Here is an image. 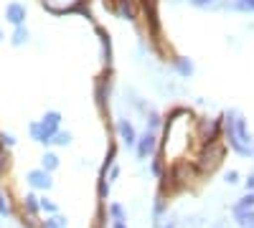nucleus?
<instances>
[{
	"instance_id": "1",
	"label": "nucleus",
	"mask_w": 254,
	"mask_h": 228,
	"mask_svg": "<svg viewBox=\"0 0 254 228\" xmlns=\"http://www.w3.org/2000/svg\"><path fill=\"white\" fill-rule=\"evenodd\" d=\"M224 139L226 147L239 157H254V137L249 132V122L239 109L224 112Z\"/></svg>"
},
{
	"instance_id": "2",
	"label": "nucleus",
	"mask_w": 254,
	"mask_h": 228,
	"mask_svg": "<svg viewBox=\"0 0 254 228\" xmlns=\"http://www.w3.org/2000/svg\"><path fill=\"white\" fill-rule=\"evenodd\" d=\"M196 137L201 142V147H206V144H214V142H221L224 137V114L216 117V119H206L201 117L196 122Z\"/></svg>"
},
{
	"instance_id": "3",
	"label": "nucleus",
	"mask_w": 254,
	"mask_h": 228,
	"mask_svg": "<svg viewBox=\"0 0 254 228\" xmlns=\"http://www.w3.org/2000/svg\"><path fill=\"white\" fill-rule=\"evenodd\" d=\"M226 150H224V144L221 142H214V144H206V147H201L198 152V160H196V168L203 170V173H211V170H216L221 160H224Z\"/></svg>"
},
{
	"instance_id": "4",
	"label": "nucleus",
	"mask_w": 254,
	"mask_h": 228,
	"mask_svg": "<svg viewBox=\"0 0 254 228\" xmlns=\"http://www.w3.org/2000/svg\"><path fill=\"white\" fill-rule=\"evenodd\" d=\"M158 144H160L158 132L142 130L140 137H137V144H135V157H137V160H150V157L158 152Z\"/></svg>"
},
{
	"instance_id": "5",
	"label": "nucleus",
	"mask_w": 254,
	"mask_h": 228,
	"mask_svg": "<svg viewBox=\"0 0 254 228\" xmlns=\"http://www.w3.org/2000/svg\"><path fill=\"white\" fill-rule=\"evenodd\" d=\"M94 104H97V109H99L102 117L110 114V81L104 79V76H99L94 81Z\"/></svg>"
},
{
	"instance_id": "6",
	"label": "nucleus",
	"mask_w": 254,
	"mask_h": 228,
	"mask_svg": "<svg viewBox=\"0 0 254 228\" xmlns=\"http://www.w3.org/2000/svg\"><path fill=\"white\" fill-rule=\"evenodd\" d=\"M117 135H120V139H122V144L125 147H130V150H135V144H137V137H140V132L135 130V124L127 119V117H120L117 119Z\"/></svg>"
},
{
	"instance_id": "7",
	"label": "nucleus",
	"mask_w": 254,
	"mask_h": 228,
	"mask_svg": "<svg viewBox=\"0 0 254 228\" xmlns=\"http://www.w3.org/2000/svg\"><path fill=\"white\" fill-rule=\"evenodd\" d=\"M28 185H31V190H51L54 188V180H51V173H46V170H31L28 173Z\"/></svg>"
},
{
	"instance_id": "8",
	"label": "nucleus",
	"mask_w": 254,
	"mask_h": 228,
	"mask_svg": "<svg viewBox=\"0 0 254 228\" xmlns=\"http://www.w3.org/2000/svg\"><path fill=\"white\" fill-rule=\"evenodd\" d=\"M5 18H8V23H13L15 28L23 26V23H26V5H23V3H8Z\"/></svg>"
},
{
	"instance_id": "9",
	"label": "nucleus",
	"mask_w": 254,
	"mask_h": 228,
	"mask_svg": "<svg viewBox=\"0 0 254 228\" xmlns=\"http://www.w3.org/2000/svg\"><path fill=\"white\" fill-rule=\"evenodd\" d=\"M171 66H173V71H176L178 76H183V79H188V76H193V71H196V66H193V61H190L188 56H176V58L171 61Z\"/></svg>"
},
{
	"instance_id": "10",
	"label": "nucleus",
	"mask_w": 254,
	"mask_h": 228,
	"mask_svg": "<svg viewBox=\"0 0 254 228\" xmlns=\"http://www.w3.org/2000/svg\"><path fill=\"white\" fill-rule=\"evenodd\" d=\"M41 127H44L51 137L61 130V112H56V109H51V112H46L44 117H41Z\"/></svg>"
},
{
	"instance_id": "11",
	"label": "nucleus",
	"mask_w": 254,
	"mask_h": 228,
	"mask_svg": "<svg viewBox=\"0 0 254 228\" xmlns=\"http://www.w3.org/2000/svg\"><path fill=\"white\" fill-rule=\"evenodd\" d=\"M97 36H99V41H102V56H104V66H112V41H110V33H107V28H102V26H97Z\"/></svg>"
},
{
	"instance_id": "12",
	"label": "nucleus",
	"mask_w": 254,
	"mask_h": 228,
	"mask_svg": "<svg viewBox=\"0 0 254 228\" xmlns=\"http://www.w3.org/2000/svg\"><path fill=\"white\" fill-rule=\"evenodd\" d=\"M163 213H165V198H163V190H158V195L153 200V213H150L153 228H163Z\"/></svg>"
},
{
	"instance_id": "13",
	"label": "nucleus",
	"mask_w": 254,
	"mask_h": 228,
	"mask_svg": "<svg viewBox=\"0 0 254 228\" xmlns=\"http://www.w3.org/2000/svg\"><path fill=\"white\" fill-rule=\"evenodd\" d=\"M28 135H31V139H36L38 144H44V147H49V144H51V135L41 127V122H31V124H28Z\"/></svg>"
},
{
	"instance_id": "14",
	"label": "nucleus",
	"mask_w": 254,
	"mask_h": 228,
	"mask_svg": "<svg viewBox=\"0 0 254 228\" xmlns=\"http://www.w3.org/2000/svg\"><path fill=\"white\" fill-rule=\"evenodd\" d=\"M244 211H254V190L244 193L239 200H234V205H231V213H244Z\"/></svg>"
},
{
	"instance_id": "15",
	"label": "nucleus",
	"mask_w": 254,
	"mask_h": 228,
	"mask_svg": "<svg viewBox=\"0 0 254 228\" xmlns=\"http://www.w3.org/2000/svg\"><path fill=\"white\" fill-rule=\"evenodd\" d=\"M165 162H168V160H165L160 152L153 155V160H150V173H153V178H158V180L165 178Z\"/></svg>"
},
{
	"instance_id": "16",
	"label": "nucleus",
	"mask_w": 254,
	"mask_h": 228,
	"mask_svg": "<svg viewBox=\"0 0 254 228\" xmlns=\"http://www.w3.org/2000/svg\"><path fill=\"white\" fill-rule=\"evenodd\" d=\"M112 165H117V144H115V142L107 147V155H104V162H102L99 173H102V175H107V173L112 170Z\"/></svg>"
},
{
	"instance_id": "17",
	"label": "nucleus",
	"mask_w": 254,
	"mask_h": 228,
	"mask_svg": "<svg viewBox=\"0 0 254 228\" xmlns=\"http://www.w3.org/2000/svg\"><path fill=\"white\" fill-rule=\"evenodd\" d=\"M110 213H107V205L99 203L97 205V213H94V221H92V228H110Z\"/></svg>"
},
{
	"instance_id": "18",
	"label": "nucleus",
	"mask_w": 254,
	"mask_h": 228,
	"mask_svg": "<svg viewBox=\"0 0 254 228\" xmlns=\"http://www.w3.org/2000/svg\"><path fill=\"white\" fill-rule=\"evenodd\" d=\"M110 188H112V182L107 180V175L99 173V178H97V198H99V203H104L110 198Z\"/></svg>"
},
{
	"instance_id": "19",
	"label": "nucleus",
	"mask_w": 254,
	"mask_h": 228,
	"mask_svg": "<svg viewBox=\"0 0 254 228\" xmlns=\"http://www.w3.org/2000/svg\"><path fill=\"white\" fill-rule=\"evenodd\" d=\"M23 208H26L28 216H38V213H41V198L33 195V193H28V195L23 198Z\"/></svg>"
},
{
	"instance_id": "20",
	"label": "nucleus",
	"mask_w": 254,
	"mask_h": 228,
	"mask_svg": "<svg viewBox=\"0 0 254 228\" xmlns=\"http://www.w3.org/2000/svg\"><path fill=\"white\" fill-rule=\"evenodd\" d=\"M59 168V155L56 152H44V157H41V170H46V173H54Z\"/></svg>"
},
{
	"instance_id": "21",
	"label": "nucleus",
	"mask_w": 254,
	"mask_h": 228,
	"mask_svg": "<svg viewBox=\"0 0 254 228\" xmlns=\"http://www.w3.org/2000/svg\"><path fill=\"white\" fill-rule=\"evenodd\" d=\"M107 213H110V221H127V211H125V205H122V203H117V200H112V203L107 205Z\"/></svg>"
},
{
	"instance_id": "22",
	"label": "nucleus",
	"mask_w": 254,
	"mask_h": 228,
	"mask_svg": "<svg viewBox=\"0 0 254 228\" xmlns=\"http://www.w3.org/2000/svg\"><path fill=\"white\" fill-rule=\"evenodd\" d=\"M163 124H165V119H163L158 112H147V119H145V130L158 132V130H163Z\"/></svg>"
},
{
	"instance_id": "23",
	"label": "nucleus",
	"mask_w": 254,
	"mask_h": 228,
	"mask_svg": "<svg viewBox=\"0 0 254 228\" xmlns=\"http://www.w3.org/2000/svg\"><path fill=\"white\" fill-rule=\"evenodd\" d=\"M234 223H237L239 228H254V211L234 213Z\"/></svg>"
},
{
	"instance_id": "24",
	"label": "nucleus",
	"mask_w": 254,
	"mask_h": 228,
	"mask_svg": "<svg viewBox=\"0 0 254 228\" xmlns=\"http://www.w3.org/2000/svg\"><path fill=\"white\" fill-rule=\"evenodd\" d=\"M51 144H54V147H66V144H71V132L59 130V132L51 137Z\"/></svg>"
},
{
	"instance_id": "25",
	"label": "nucleus",
	"mask_w": 254,
	"mask_h": 228,
	"mask_svg": "<svg viewBox=\"0 0 254 228\" xmlns=\"http://www.w3.org/2000/svg\"><path fill=\"white\" fill-rule=\"evenodd\" d=\"M28 41V31H26V26H18L15 31H13V36H10V44L13 46H23Z\"/></svg>"
},
{
	"instance_id": "26",
	"label": "nucleus",
	"mask_w": 254,
	"mask_h": 228,
	"mask_svg": "<svg viewBox=\"0 0 254 228\" xmlns=\"http://www.w3.org/2000/svg\"><path fill=\"white\" fill-rule=\"evenodd\" d=\"M69 223H66V218L64 216H49L44 223H41V228H66Z\"/></svg>"
},
{
	"instance_id": "27",
	"label": "nucleus",
	"mask_w": 254,
	"mask_h": 228,
	"mask_svg": "<svg viewBox=\"0 0 254 228\" xmlns=\"http://www.w3.org/2000/svg\"><path fill=\"white\" fill-rule=\"evenodd\" d=\"M231 8L239 13H254V0H231Z\"/></svg>"
},
{
	"instance_id": "28",
	"label": "nucleus",
	"mask_w": 254,
	"mask_h": 228,
	"mask_svg": "<svg viewBox=\"0 0 254 228\" xmlns=\"http://www.w3.org/2000/svg\"><path fill=\"white\" fill-rule=\"evenodd\" d=\"M41 211L49 213V216H59V205L51 198H41Z\"/></svg>"
},
{
	"instance_id": "29",
	"label": "nucleus",
	"mask_w": 254,
	"mask_h": 228,
	"mask_svg": "<svg viewBox=\"0 0 254 228\" xmlns=\"http://www.w3.org/2000/svg\"><path fill=\"white\" fill-rule=\"evenodd\" d=\"M239 180H242V175H239L237 170H226V173H224V182H226V185H237Z\"/></svg>"
},
{
	"instance_id": "30",
	"label": "nucleus",
	"mask_w": 254,
	"mask_h": 228,
	"mask_svg": "<svg viewBox=\"0 0 254 228\" xmlns=\"http://www.w3.org/2000/svg\"><path fill=\"white\" fill-rule=\"evenodd\" d=\"M10 213H13V208H10V203H8V198H5L3 193H0V216L5 218V216H10Z\"/></svg>"
},
{
	"instance_id": "31",
	"label": "nucleus",
	"mask_w": 254,
	"mask_h": 228,
	"mask_svg": "<svg viewBox=\"0 0 254 228\" xmlns=\"http://www.w3.org/2000/svg\"><path fill=\"white\" fill-rule=\"evenodd\" d=\"M0 142H3V147H13V144H15V137H13V135H5V132H0Z\"/></svg>"
},
{
	"instance_id": "32",
	"label": "nucleus",
	"mask_w": 254,
	"mask_h": 228,
	"mask_svg": "<svg viewBox=\"0 0 254 228\" xmlns=\"http://www.w3.org/2000/svg\"><path fill=\"white\" fill-rule=\"evenodd\" d=\"M214 3H216V0H190V5H196V8H208Z\"/></svg>"
},
{
	"instance_id": "33",
	"label": "nucleus",
	"mask_w": 254,
	"mask_h": 228,
	"mask_svg": "<svg viewBox=\"0 0 254 228\" xmlns=\"http://www.w3.org/2000/svg\"><path fill=\"white\" fill-rule=\"evenodd\" d=\"M244 188H247V193H252V190H254V170L247 175V180H244Z\"/></svg>"
},
{
	"instance_id": "34",
	"label": "nucleus",
	"mask_w": 254,
	"mask_h": 228,
	"mask_svg": "<svg viewBox=\"0 0 254 228\" xmlns=\"http://www.w3.org/2000/svg\"><path fill=\"white\" fill-rule=\"evenodd\" d=\"M117 178H120V165H112V170L107 173V180H110V182H115Z\"/></svg>"
},
{
	"instance_id": "35",
	"label": "nucleus",
	"mask_w": 254,
	"mask_h": 228,
	"mask_svg": "<svg viewBox=\"0 0 254 228\" xmlns=\"http://www.w3.org/2000/svg\"><path fill=\"white\" fill-rule=\"evenodd\" d=\"M110 228H127V221H112Z\"/></svg>"
},
{
	"instance_id": "36",
	"label": "nucleus",
	"mask_w": 254,
	"mask_h": 228,
	"mask_svg": "<svg viewBox=\"0 0 254 228\" xmlns=\"http://www.w3.org/2000/svg\"><path fill=\"white\" fill-rule=\"evenodd\" d=\"M163 228H178V223H176V221H165Z\"/></svg>"
},
{
	"instance_id": "37",
	"label": "nucleus",
	"mask_w": 254,
	"mask_h": 228,
	"mask_svg": "<svg viewBox=\"0 0 254 228\" xmlns=\"http://www.w3.org/2000/svg\"><path fill=\"white\" fill-rule=\"evenodd\" d=\"M0 41H3V31H0Z\"/></svg>"
}]
</instances>
